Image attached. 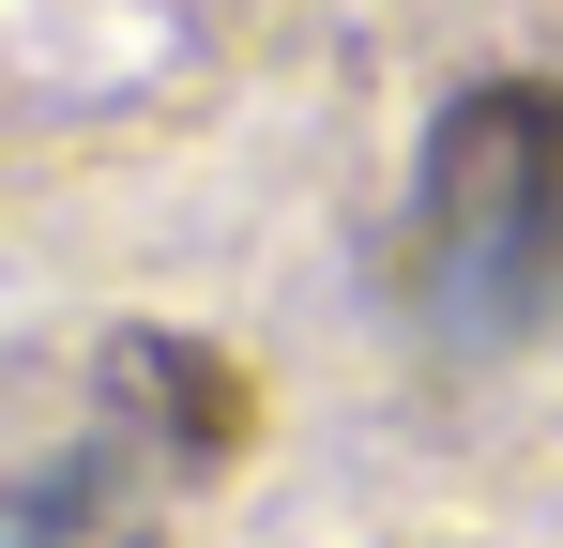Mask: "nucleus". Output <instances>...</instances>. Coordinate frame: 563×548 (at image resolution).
Returning a JSON list of instances; mask_svg holds the SVG:
<instances>
[{
	"instance_id": "f257e3e1",
	"label": "nucleus",
	"mask_w": 563,
	"mask_h": 548,
	"mask_svg": "<svg viewBox=\"0 0 563 548\" xmlns=\"http://www.w3.org/2000/svg\"><path fill=\"white\" fill-rule=\"evenodd\" d=\"M563 305V91H472L411 198V320L442 351L533 336Z\"/></svg>"
}]
</instances>
